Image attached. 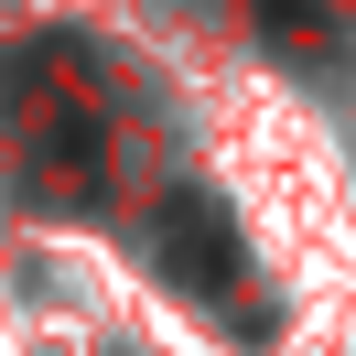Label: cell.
I'll return each instance as SVG.
<instances>
[{
  "label": "cell",
  "instance_id": "6da1fadb",
  "mask_svg": "<svg viewBox=\"0 0 356 356\" xmlns=\"http://www.w3.org/2000/svg\"><path fill=\"white\" fill-rule=\"evenodd\" d=\"M162 248H173V270H195L205 291H238V238H227V216L205 195H173V227H162Z\"/></svg>",
  "mask_w": 356,
  "mask_h": 356
}]
</instances>
